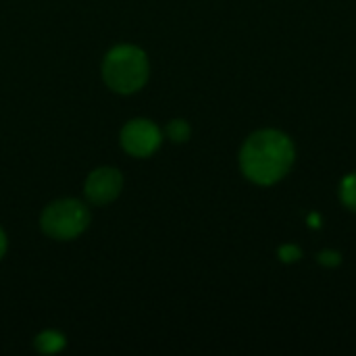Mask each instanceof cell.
Returning <instances> with one entry per match:
<instances>
[{"instance_id": "6da1fadb", "label": "cell", "mask_w": 356, "mask_h": 356, "mask_svg": "<svg viewBox=\"0 0 356 356\" xmlns=\"http://www.w3.org/2000/svg\"><path fill=\"white\" fill-rule=\"evenodd\" d=\"M294 144L277 129L254 131L240 150V169L257 186H273L288 175L294 165Z\"/></svg>"}, {"instance_id": "7a4b0ae2", "label": "cell", "mask_w": 356, "mask_h": 356, "mask_svg": "<svg viewBox=\"0 0 356 356\" xmlns=\"http://www.w3.org/2000/svg\"><path fill=\"white\" fill-rule=\"evenodd\" d=\"M102 79L117 94H134L148 81V58L138 46H115L102 63Z\"/></svg>"}, {"instance_id": "3957f363", "label": "cell", "mask_w": 356, "mask_h": 356, "mask_svg": "<svg viewBox=\"0 0 356 356\" xmlns=\"http://www.w3.org/2000/svg\"><path fill=\"white\" fill-rule=\"evenodd\" d=\"M40 225H42V232L50 236L52 240L67 242L83 234V229L90 225V213L79 200L65 198L44 209Z\"/></svg>"}, {"instance_id": "277c9868", "label": "cell", "mask_w": 356, "mask_h": 356, "mask_svg": "<svg viewBox=\"0 0 356 356\" xmlns=\"http://www.w3.org/2000/svg\"><path fill=\"white\" fill-rule=\"evenodd\" d=\"M161 140H163L161 129L146 119L129 121L121 129V146L131 156H140V159L150 156L161 146Z\"/></svg>"}, {"instance_id": "5b68a950", "label": "cell", "mask_w": 356, "mask_h": 356, "mask_svg": "<svg viewBox=\"0 0 356 356\" xmlns=\"http://www.w3.org/2000/svg\"><path fill=\"white\" fill-rule=\"evenodd\" d=\"M123 188V177L117 169L111 167H100L96 171H92L86 179V196L92 204L104 207L108 202H113Z\"/></svg>"}, {"instance_id": "8992f818", "label": "cell", "mask_w": 356, "mask_h": 356, "mask_svg": "<svg viewBox=\"0 0 356 356\" xmlns=\"http://www.w3.org/2000/svg\"><path fill=\"white\" fill-rule=\"evenodd\" d=\"M65 344H67L65 336L58 334V332H50V330H48V332H42V334L33 340V348H35L38 353H42V355H54V353L63 350Z\"/></svg>"}, {"instance_id": "52a82bcc", "label": "cell", "mask_w": 356, "mask_h": 356, "mask_svg": "<svg viewBox=\"0 0 356 356\" xmlns=\"http://www.w3.org/2000/svg\"><path fill=\"white\" fill-rule=\"evenodd\" d=\"M340 198L342 202L356 213V173H348L344 179H342V186H340Z\"/></svg>"}, {"instance_id": "ba28073f", "label": "cell", "mask_w": 356, "mask_h": 356, "mask_svg": "<svg viewBox=\"0 0 356 356\" xmlns=\"http://www.w3.org/2000/svg\"><path fill=\"white\" fill-rule=\"evenodd\" d=\"M167 134H169V138L173 142L181 144V142H186L190 138V125L186 121H181V119H175V121H171L167 125Z\"/></svg>"}, {"instance_id": "9c48e42d", "label": "cell", "mask_w": 356, "mask_h": 356, "mask_svg": "<svg viewBox=\"0 0 356 356\" xmlns=\"http://www.w3.org/2000/svg\"><path fill=\"white\" fill-rule=\"evenodd\" d=\"M277 257H280L284 263H296V261H300L302 252H300V248L294 246V244H284V246L280 248Z\"/></svg>"}, {"instance_id": "30bf717a", "label": "cell", "mask_w": 356, "mask_h": 356, "mask_svg": "<svg viewBox=\"0 0 356 356\" xmlns=\"http://www.w3.org/2000/svg\"><path fill=\"white\" fill-rule=\"evenodd\" d=\"M319 263L325 265V267H336V265L342 263V257L338 252H334V250H325V252L319 254Z\"/></svg>"}, {"instance_id": "8fae6325", "label": "cell", "mask_w": 356, "mask_h": 356, "mask_svg": "<svg viewBox=\"0 0 356 356\" xmlns=\"http://www.w3.org/2000/svg\"><path fill=\"white\" fill-rule=\"evenodd\" d=\"M4 250H6V238H4V232L0 229V259L4 257Z\"/></svg>"}]
</instances>
